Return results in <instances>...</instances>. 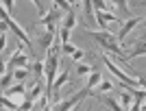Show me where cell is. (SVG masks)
<instances>
[{"instance_id": "6da1fadb", "label": "cell", "mask_w": 146, "mask_h": 111, "mask_svg": "<svg viewBox=\"0 0 146 111\" xmlns=\"http://www.w3.org/2000/svg\"><path fill=\"white\" fill-rule=\"evenodd\" d=\"M85 35L92 37L98 46H103L109 55H116V57L124 55V50H122V46L118 44V39H116L113 33H109V31H90V28H85Z\"/></svg>"}, {"instance_id": "7a4b0ae2", "label": "cell", "mask_w": 146, "mask_h": 111, "mask_svg": "<svg viewBox=\"0 0 146 111\" xmlns=\"http://www.w3.org/2000/svg\"><path fill=\"white\" fill-rule=\"evenodd\" d=\"M92 94H94V92H87L85 87H83V89H79L76 94L68 96V98L57 100V102H50V111H74V107L79 105L85 96H92Z\"/></svg>"}, {"instance_id": "3957f363", "label": "cell", "mask_w": 146, "mask_h": 111, "mask_svg": "<svg viewBox=\"0 0 146 111\" xmlns=\"http://www.w3.org/2000/svg\"><path fill=\"white\" fill-rule=\"evenodd\" d=\"M15 68H29V50L18 42L15 50L11 52V57L7 59V70H15Z\"/></svg>"}, {"instance_id": "277c9868", "label": "cell", "mask_w": 146, "mask_h": 111, "mask_svg": "<svg viewBox=\"0 0 146 111\" xmlns=\"http://www.w3.org/2000/svg\"><path fill=\"white\" fill-rule=\"evenodd\" d=\"M144 24V18H129V20H124V22H122L120 24V31H118V35H116V39H118V44H124L127 42V37H129V33L133 31V28H137V26H142Z\"/></svg>"}, {"instance_id": "5b68a950", "label": "cell", "mask_w": 146, "mask_h": 111, "mask_svg": "<svg viewBox=\"0 0 146 111\" xmlns=\"http://www.w3.org/2000/svg\"><path fill=\"white\" fill-rule=\"evenodd\" d=\"M61 9H52V11H46L39 15V22H37V28H55V24L61 20Z\"/></svg>"}, {"instance_id": "8992f818", "label": "cell", "mask_w": 146, "mask_h": 111, "mask_svg": "<svg viewBox=\"0 0 146 111\" xmlns=\"http://www.w3.org/2000/svg\"><path fill=\"white\" fill-rule=\"evenodd\" d=\"M92 18H94V22L100 26V31H107V24H109V22H120L122 24V20L118 18L116 13H109V11H94Z\"/></svg>"}, {"instance_id": "52a82bcc", "label": "cell", "mask_w": 146, "mask_h": 111, "mask_svg": "<svg viewBox=\"0 0 146 111\" xmlns=\"http://www.w3.org/2000/svg\"><path fill=\"white\" fill-rule=\"evenodd\" d=\"M55 39H57L55 28H37V44H39L44 50H48Z\"/></svg>"}, {"instance_id": "ba28073f", "label": "cell", "mask_w": 146, "mask_h": 111, "mask_svg": "<svg viewBox=\"0 0 146 111\" xmlns=\"http://www.w3.org/2000/svg\"><path fill=\"white\" fill-rule=\"evenodd\" d=\"M61 28H68V31H72L74 26L79 24V18H76V11H74L72 7L68 9V11H63V15H61Z\"/></svg>"}, {"instance_id": "9c48e42d", "label": "cell", "mask_w": 146, "mask_h": 111, "mask_svg": "<svg viewBox=\"0 0 146 111\" xmlns=\"http://www.w3.org/2000/svg\"><path fill=\"white\" fill-rule=\"evenodd\" d=\"M44 89H46V87H44V83H42L39 79H37V81H33V85H31V94L26 96V100H31V102L35 105L37 100H39V98L44 96Z\"/></svg>"}, {"instance_id": "30bf717a", "label": "cell", "mask_w": 146, "mask_h": 111, "mask_svg": "<svg viewBox=\"0 0 146 111\" xmlns=\"http://www.w3.org/2000/svg\"><path fill=\"white\" fill-rule=\"evenodd\" d=\"M103 81V72H98V70H92L90 74H87V83H85V89L87 92H94V87L98 85Z\"/></svg>"}, {"instance_id": "8fae6325", "label": "cell", "mask_w": 146, "mask_h": 111, "mask_svg": "<svg viewBox=\"0 0 146 111\" xmlns=\"http://www.w3.org/2000/svg\"><path fill=\"white\" fill-rule=\"evenodd\" d=\"M98 100H100V102H103L109 111H124V109L120 107V102H118V98H113V96H103V94H100V96H98Z\"/></svg>"}, {"instance_id": "7c38bea8", "label": "cell", "mask_w": 146, "mask_h": 111, "mask_svg": "<svg viewBox=\"0 0 146 111\" xmlns=\"http://www.w3.org/2000/svg\"><path fill=\"white\" fill-rule=\"evenodd\" d=\"M113 9H116V7L111 5V2H107V0H92V11H109V13H113Z\"/></svg>"}, {"instance_id": "4fadbf2b", "label": "cell", "mask_w": 146, "mask_h": 111, "mask_svg": "<svg viewBox=\"0 0 146 111\" xmlns=\"http://www.w3.org/2000/svg\"><path fill=\"white\" fill-rule=\"evenodd\" d=\"M66 81H68V72H61L59 76H55V81H52V94L59 92L61 87L66 85Z\"/></svg>"}, {"instance_id": "5bb4252c", "label": "cell", "mask_w": 146, "mask_h": 111, "mask_svg": "<svg viewBox=\"0 0 146 111\" xmlns=\"http://www.w3.org/2000/svg\"><path fill=\"white\" fill-rule=\"evenodd\" d=\"M118 102H120L122 109L127 111L129 107H131V102H133V96H131L129 92H120V96H118Z\"/></svg>"}, {"instance_id": "9a60e30c", "label": "cell", "mask_w": 146, "mask_h": 111, "mask_svg": "<svg viewBox=\"0 0 146 111\" xmlns=\"http://www.w3.org/2000/svg\"><path fill=\"white\" fill-rule=\"evenodd\" d=\"M92 70H94V68H92L90 63L79 61V63H76V70H74V72H76V76H87V74L92 72Z\"/></svg>"}, {"instance_id": "2e32d148", "label": "cell", "mask_w": 146, "mask_h": 111, "mask_svg": "<svg viewBox=\"0 0 146 111\" xmlns=\"http://www.w3.org/2000/svg\"><path fill=\"white\" fill-rule=\"evenodd\" d=\"M9 85H13V72L11 70H7V72L0 76V89H7Z\"/></svg>"}, {"instance_id": "e0dca14e", "label": "cell", "mask_w": 146, "mask_h": 111, "mask_svg": "<svg viewBox=\"0 0 146 111\" xmlns=\"http://www.w3.org/2000/svg\"><path fill=\"white\" fill-rule=\"evenodd\" d=\"M124 55H127V61H131L135 57H144V42H140V46H135L131 52H124Z\"/></svg>"}, {"instance_id": "ac0fdd59", "label": "cell", "mask_w": 146, "mask_h": 111, "mask_svg": "<svg viewBox=\"0 0 146 111\" xmlns=\"http://www.w3.org/2000/svg\"><path fill=\"white\" fill-rule=\"evenodd\" d=\"M11 72H13V81H18V83H22V81L31 74L29 68H15V70H11Z\"/></svg>"}, {"instance_id": "d6986e66", "label": "cell", "mask_w": 146, "mask_h": 111, "mask_svg": "<svg viewBox=\"0 0 146 111\" xmlns=\"http://www.w3.org/2000/svg\"><path fill=\"white\" fill-rule=\"evenodd\" d=\"M107 2H111L116 9H120V13H124V15L129 13V0H107Z\"/></svg>"}, {"instance_id": "ffe728a7", "label": "cell", "mask_w": 146, "mask_h": 111, "mask_svg": "<svg viewBox=\"0 0 146 111\" xmlns=\"http://www.w3.org/2000/svg\"><path fill=\"white\" fill-rule=\"evenodd\" d=\"M0 5H2V9L13 18V13H15V0H0Z\"/></svg>"}, {"instance_id": "44dd1931", "label": "cell", "mask_w": 146, "mask_h": 111, "mask_svg": "<svg viewBox=\"0 0 146 111\" xmlns=\"http://www.w3.org/2000/svg\"><path fill=\"white\" fill-rule=\"evenodd\" d=\"M33 76H35V79H42L44 76V61H35L33 63Z\"/></svg>"}, {"instance_id": "7402d4cb", "label": "cell", "mask_w": 146, "mask_h": 111, "mask_svg": "<svg viewBox=\"0 0 146 111\" xmlns=\"http://www.w3.org/2000/svg\"><path fill=\"white\" fill-rule=\"evenodd\" d=\"M74 50H76V46H72L70 42H68V44H59V52H61V55H68V57H70Z\"/></svg>"}, {"instance_id": "603a6c76", "label": "cell", "mask_w": 146, "mask_h": 111, "mask_svg": "<svg viewBox=\"0 0 146 111\" xmlns=\"http://www.w3.org/2000/svg\"><path fill=\"white\" fill-rule=\"evenodd\" d=\"M70 57H72V61H76V63H79V61H85V50H81V48H76V50H74V52H72V55H70Z\"/></svg>"}, {"instance_id": "cb8c5ba5", "label": "cell", "mask_w": 146, "mask_h": 111, "mask_svg": "<svg viewBox=\"0 0 146 111\" xmlns=\"http://www.w3.org/2000/svg\"><path fill=\"white\" fill-rule=\"evenodd\" d=\"M94 89H98V92H111V89H113V85H111L109 81H100Z\"/></svg>"}, {"instance_id": "d4e9b609", "label": "cell", "mask_w": 146, "mask_h": 111, "mask_svg": "<svg viewBox=\"0 0 146 111\" xmlns=\"http://www.w3.org/2000/svg\"><path fill=\"white\" fill-rule=\"evenodd\" d=\"M142 100L144 98H133V102H131V107L127 111H142Z\"/></svg>"}, {"instance_id": "484cf974", "label": "cell", "mask_w": 146, "mask_h": 111, "mask_svg": "<svg viewBox=\"0 0 146 111\" xmlns=\"http://www.w3.org/2000/svg\"><path fill=\"white\" fill-rule=\"evenodd\" d=\"M18 109H20V111H31V109H33V102H31V100H24Z\"/></svg>"}, {"instance_id": "4316f807", "label": "cell", "mask_w": 146, "mask_h": 111, "mask_svg": "<svg viewBox=\"0 0 146 111\" xmlns=\"http://www.w3.org/2000/svg\"><path fill=\"white\" fill-rule=\"evenodd\" d=\"M31 2L35 5V9L39 11V15H42V13H46V9H44V5H42V0H31Z\"/></svg>"}, {"instance_id": "83f0119b", "label": "cell", "mask_w": 146, "mask_h": 111, "mask_svg": "<svg viewBox=\"0 0 146 111\" xmlns=\"http://www.w3.org/2000/svg\"><path fill=\"white\" fill-rule=\"evenodd\" d=\"M5 46H7V33H0V55H2Z\"/></svg>"}, {"instance_id": "f1b7e54d", "label": "cell", "mask_w": 146, "mask_h": 111, "mask_svg": "<svg viewBox=\"0 0 146 111\" xmlns=\"http://www.w3.org/2000/svg\"><path fill=\"white\" fill-rule=\"evenodd\" d=\"M66 2H68L70 7H72V5H79V0H66Z\"/></svg>"}, {"instance_id": "f546056e", "label": "cell", "mask_w": 146, "mask_h": 111, "mask_svg": "<svg viewBox=\"0 0 146 111\" xmlns=\"http://www.w3.org/2000/svg\"><path fill=\"white\" fill-rule=\"evenodd\" d=\"M0 111H7V109H5V107H0Z\"/></svg>"}, {"instance_id": "4dcf8cb0", "label": "cell", "mask_w": 146, "mask_h": 111, "mask_svg": "<svg viewBox=\"0 0 146 111\" xmlns=\"http://www.w3.org/2000/svg\"><path fill=\"white\" fill-rule=\"evenodd\" d=\"M13 111H20V109H13Z\"/></svg>"}]
</instances>
